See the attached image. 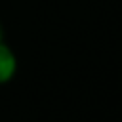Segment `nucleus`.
<instances>
[{
  "label": "nucleus",
  "mask_w": 122,
  "mask_h": 122,
  "mask_svg": "<svg viewBox=\"0 0 122 122\" xmlns=\"http://www.w3.org/2000/svg\"><path fill=\"white\" fill-rule=\"evenodd\" d=\"M0 42H2V27H0Z\"/></svg>",
  "instance_id": "f03ea898"
},
{
  "label": "nucleus",
  "mask_w": 122,
  "mask_h": 122,
  "mask_svg": "<svg viewBox=\"0 0 122 122\" xmlns=\"http://www.w3.org/2000/svg\"><path fill=\"white\" fill-rule=\"evenodd\" d=\"M15 72H17V55L8 44L0 42V84L11 82Z\"/></svg>",
  "instance_id": "f257e3e1"
}]
</instances>
